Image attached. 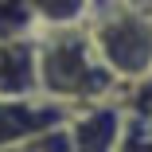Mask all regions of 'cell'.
Segmentation results:
<instances>
[{
  "label": "cell",
  "instance_id": "cell-1",
  "mask_svg": "<svg viewBox=\"0 0 152 152\" xmlns=\"http://www.w3.org/2000/svg\"><path fill=\"white\" fill-rule=\"evenodd\" d=\"M35 90L66 113L86 102L121 98V82L98 58L86 27L35 31Z\"/></svg>",
  "mask_w": 152,
  "mask_h": 152
},
{
  "label": "cell",
  "instance_id": "cell-2",
  "mask_svg": "<svg viewBox=\"0 0 152 152\" xmlns=\"http://www.w3.org/2000/svg\"><path fill=\"white\" fill-rule=\"evenodd\" d=\"M82 27L121 90L152 70V16L129 8L125 0H90Z\"/></svg>",
  "mask_w": 152,
  "mask_h": 152
},
{
  "label": "cell",
  "instance_id": "cell-3",
  "mask_svg": "<svg viewBox=\"0 0 152 152\" xmlns=\"http://www.w3.org/2000/svg\"><path fill=\"white\" fill-rule=\"evenodd\" d=\"M125 121H129V109L121 98L86 102L66 113V133H70L74 152H117Z\"/></svg>",
  "mask_w": 152,
  "mask_h": 152
},
{
  "label": "cell",
  "instance_id": "cell-4",
  "mask_svg": "<svg viewBox=\"0 0 152 152\" xmlns=\"http://www.w3.org/2000/svg\"><path fill=\"white\" fill-rule=\"evenodd\" d=\"M63 117L66 109L47 102L43 94H0V144H27Z\"/></svg>",
  "mask_w": 152,
  "mask_h": 152
},
{
  "label": "cell",
  "instance_id": "cell-5",
  "mask_svg": "<svg viewBox=\"0 0 152 152\" xmlns=\"http://www.w3.org/2000/svg\"><path fill=\"white\" fill-rule=\"evenodd\" d=\"M31 16L39 31L51 27H82L90 16V0H31Z\"/></svg>",
  "mask_w": 152,
  "mask_h": 152
},
{
  "label": "cell",
  "instance_id": "cell-6",
  "mask_svg": "<svg viewBox=\"0 0 152 152\" xmlns=\"http://www.w3.org/2000/svg\"><path fill=\"white\" fill-rule=\"evenodd\" d=\"M39 31L31 16V0H0V43L8 39H31Z\"/></svg>",
  "mask_w": 152,
  "mask_h": 152
},
{
  "label": "cell",
  "instance_id": "cell-7",
  "mask_svg": "<svg viewBox=\"0 0 152 152\" xmlns=\"http://www.w3.org/2000/svg\"><path fill=\"white\" fill-rule=\"evenodd\" d=\"M117 152H152V121H148V117H137V113H129Z\"/></svg>",
  "mask_w": 152,
  "mask_h": 152
},
{
  "label": "cell",
  "instance_id": "cell-8",
  "mask_svg": "<svg viewBox=\"0 0 152 152\" xmlns=\"http://www.w3.org/2000/svg\"><path fill=\"white\" fill-rule=\"evenodd\" d=\"M121 102H125L129 113L152 121V70H148L144 78H137V82H129L125 90H121Z\"/></svg>",
  "mask_w": 152,
  "mask_h": 152
},
{
  "label": "cell",
  "instance_id": "cell-9",
  "mask_svg": "<svg viewBox=\"0 0 152 152\" xmlns=\"http://www.w3.org/2000/svg\"><path fill=\"white\" fill-rule=\"evenodd\" d=\"M23 148H27V152H74V144H70V133H66V117L58 121V125H51V129L35 133V137L27 140Z\"/></svg>",
  "mask_w": 152,
  "mask_h": 152
},
{
  "label": "cell",
  "instance_id": "cell-10",
  "mask_svg": "<svg viewBox=\"0 0 152 152\" xmlns=\"http://www.w3.org/2000/svg\"><path fill=\"white\" fill-rule=\"evenodd\" d=\"M129 8H137V12H144V16H152V0H125Z\"/></svg>",
  "mask_w": 152,
  "mask_h": 152
},
{
  "label": "cell",
  "instance_id": "cell-11",
  "mask_svg": "<svg viewBox=\"0 0 152 152\" xmlns=\"http://www.w3.org/2000/svg\"><path fill=\"white\" fill-rule=\"evenodd\" d=\"M0 152H27L23 144H0Z\"/></svg>",
  "mask_w": 152,
  "mask_h": 152
}]
</instances>
